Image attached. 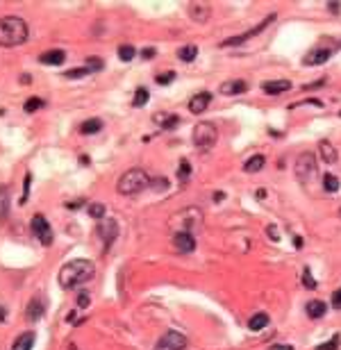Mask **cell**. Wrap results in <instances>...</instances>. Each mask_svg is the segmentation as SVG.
<instances>
[{"label":"cell","mask_w":341,"mask_h":350,"mask_svg":"<svg viewBox=\"0 0 341 350\" xmlns=\"http://www.w3.org/2000/svg\"><path fill=\"white\" fill-rule=\"evenodd\" d=\"M94 275H96V266L91 259H71L60 269L57 282H60L62 289H75V286L94 280Z\"/></svg>","instance_id":"6da1fadb"},{"label":"cell","mask_w":341,"mask_h":350,"mask_svg":"<svg viewBox=\"0 0 341 350\" xmlns=\"http://www.w3.org/2000/svg\"><path fill=\"white\" fill-rule=\"evenodd\" d=\"M27 41V25L18 16H5L0 18V46L3 48H16Z\"/></svg>","instance_id":"7a4b0ae2"},{"label":"cell","mask_w":341,"mask_h":350,"mask_svg":"<svg viewBox=\"0 0 341 350\" xmlns=\"http://www.w3.org/2000/svg\"><path fill=\"white\" fill-rule=\"evenodd\" d=\"M153 180L148 178V173L144 168H130L119 178V184H116V191L121 196H134V193L144 191V189L150 187Z\"/></svg>","instance_id":"3957f363"},{"label":"cell","mask_w":341,"mask_h":350,"mask_svg":"<svg viewBox=\"0 0 341 350\" xmlns=\"http://www.w3.org/2000/svg\"><path fill=\"white\" fill-rule=\"evenodd\" d=\"M191 139H193V145H196L201 153H207V150H212L214 145H216L218 130H216V125H212V123H198L196 128H193Z\"/></svg>","instance_id":"277c9868"},{"label":"cell","mask_w":341,"mask_h":350,"mask_svg":"<svg viewBox=\"0 0 341 350\" xmlns=\"http://www.w3.org/2000/svg\"><path fill=\"white\" fill-rule=\"evenodd\" d=\"M175 223H178V230L175 232H189V235L196 237V232L203 227V212L198 207H189L182 210L180 214H175Z\"/></svg>","instance_id":"5b68a950"},{"label":"cell","mask_w":341,"mask_h":350,"mask_svg":"<svg viewBox=\"0 0 341 350\" xmlns=\"http://www.w3.org/2000/svg\"><path fill=\"white\" fill-rule=\"evenodd\" d=\"M275 14H269V16H266L264 18V21H262L260 23V25H255V27H252V30H248V32H243V35H239V37H232V39H225V41H223L221 43V46L223 48H230V46H239V43H246L248 41V39H252V37H255V35H260V32H264L266 30V27H269L271 25V23L273 21H275Z\"/></svg>","instance_id":"8992f818"},{"label":"cell","mask_w":341,"mask_h":350,"mask_svg":"<svg viewBox=\"0 0 341 350\" xmlns=\"http://www.w3.org/2000/svg\"><path fill=\"white\" fill-rule=\"evenodd\" d=\"M187 348V337L182 332H175V330H168L157 343H155L153 350H184Z\"/></svg>","instance_id":"52a82bcc"},{"label":"cell","mask_w":341,"mask_h":350,"mask_svg":"<svg viewBox=\"0 0 341 350\" xmlns=\"http://www.w3.org/2000/svg\"><path fill=\"white\" fill-rule=\"evenodd\" d=\"M316 171V159L311 153H303L298 155V159H296V178L300 180V182H307V180L314 175Z\"/></svg>","instance_id":"ba28073f"},{"label":"cell","mask_w":341,"mask_h":350,"mask_svg":"<svg viewBox=\"0 0 341 350\" xmlns=\"http://www.w3.org/2000/svg\"><path fill=\"white\" fill-rule=\"evenodd\" d=\"M32 232L39 237V241H41L43 246L52 244V227H50V223L46 221L43 214H37V216L32 218Z\"/></svg>","instance_id":"9c48e42d"},{"label":"cell","mask_w":341,"mask_h":350,"mask_svg":"<svg viewBox=\"0 0 341 350\" xmlns=\"http://www.w3.org/2000/svg\"><path fill=\"white\" fill-rule=\"evenodd\" d=\"M173 246L178 248L180 252L189 255V252L196 250V237L189 235V232H173Z\"/></svg>","instance_id":"30bf717a"},{"label":"cell","mask_w":341,"mask_h":350,"mask_svg":"<svg viewBox=\"0 0 341 350\" xmlns=\"http://www.w3.org/2000/svg\"><path fill=\"white\" fill-rule=\"evenodd\" d=\"M330 57H332V50H328V48H316V50H311L309 55L303 57V64L305 66H321V64H325Z\"/></svg>","instance_id":"8fae6325"},{"label":"cell","mask_w":341,"mask_h":350,"mask_svg":"<svg viewBox=\"0 0 341 350\" xmlns=\"http://www.w3.org/2000/svg\"><path fill=\"white\" fill-rule=\"evenodd\" d=\"M209 103H212V94H209V91H201V94H196L189 100V111H191V114H203L209 107Z\"/></svg>","instance_id":"7c38bea8"},{"label":"cell","mask_w":341,"mask_h":350,"mask_svg":"<svg viewBox=\"0 0 341 350\" xmlns=\"http://www.w3.org/2000/svg\"><path fill=\"white\" fill-rule=\"evenodd\" d=\"M291 89V82L289 80H266L262 82V91L269 96H280L285 94V91Z\"/></svg>","instance_id":"4fadbf2b"},{"label":"cell","mask_w":341,"mask_h":350,"mask_svg":"<svg viewBox=\"0 0 341 350\" xmlns=\"http://www.w3.org/2000/svg\"><path fill=\"white\" fill-rule=\"evenodd\" d=\"M218 91H221L223 96H241L248 91V84L243 80H228V82H223Z\"/></svg>","instance_id":"5bb4252c"},{"label":"cell","mask_w":341,"mask_h":350,"mask_svg":"<svg viewBox=\"0 0 341 350\" xmlns=\"http://www.w3.org/2000/svg\"><path fill=\"white\" fill-rule=\"evenodd\" d=\"M100 232L105 235V237H102V239H105V246H109L111 241H114L116 237H119V225H116L114 218H102V223H100Z\"/></svg>","instance_id":"9a60e30c"},{"label":"cell","mask_w":341,"mask_h":350,"mask_svg":"<svg viewBox=\"0 0 341 350\" xmlns=\"http://www.w3.org/2000/svg\"><path fill=\"white\" fill-rule=\"evenodd\" d=\"M319 155H321V159H323V164H337V157H339L337 148H334L328 139H323L319 143Z\"/></svg>","instance_id":"2e32d148"},{"label":"cell","mask_w":341,"mask_h":350,"mask_svg":"<svg viewBox=\"0 0 341 350\" xmlns=\"http://www.w3.org/2000/svg\"><path fill=\"white\" fill-rule=\"evenodd\" d=\"M64 60H66V52L60 50V48L48 50V52H43V55L39 57V62H41V64H48V66H60V64H64Z\"/></svg>","instance_id":"e0dca14e"},{"label":"cell","mask_w":341,"mask_h":350,"mask_svg":"<svg viewBox=\"0 0 341 350\" xmlns=\"http://www.w3.org/2000/svg\"><path fill=\"white\" fill-rule=\"evenodd\" d=\"M305 312L309 318H323L325 312H328V305L323 303V300H309V303L305 305Z\"/></svg>","instance_id":"ac0fdd59"},{"label":"cell","mask_w":341,"mask_h":350,"mask_svg":"<svg viewBox=\"0 0 341 350\" xmlns=\"http://www.w3.org/2000/svg\"><path fill=\"white\" fill-rule=\"evenodd\" d=\"M266 325H269V314H264V312H257L248 318V328H250L252 332H262Z\"/></svg>","instance_id":"d6986e66"},{"label":"cell","mask_w":341,"mask_h":350,"mask_svg":"<svg viewBox=\"0 0 341 350\" xmlns=\"http://www.w3.org/2000/svg\"><path fill=\"white\" fill-rule=\"evenodd\" d=\"M266 164V157L264 155H255V157H248L246 164H243V171L246 173H260Z\"/></svg>","instance_id":"ffe728a7"},{"label":"cell","mask_w":341,"mask_h":350,"mask_svg":"<svg viewBox=\"0 0 341 350\" xmlns=\"http://www.w3.org/2000/svg\"><path fill=\"white\" fill-rule=\"evenodd\" d=\"M153 121H155V123H159V128H164V130H173L175 125L180 123V116H175V114H170V116H166V114H155V116H153Z\"/></svg>","instance_id":"44dd1931"},{"label":"cell","mask_w":341,"mask_h":350,"mask_svg":"<svg viewBox=\"0 0 341 350\" xmlns=\"http://www.w3.org/2000/svg\"><path fill=\"white\" fill-rule=\"evenodd\" d=\"M32 346H34V332H23L21 337L14 341L12 350H32Z\"/></svg>","instance_id":"7402d4cb"},{"label":"cell","mask_w":341,"mask_h":350,"mask_svg":"<svg viewBox=\"0 0 341 350\" xmlns=\"http://www.w3.org/2000/svg\"><path fill=\"white\" fill-rule=\"evenodd\" d=\"M102 130V121L100 119H89L80 125V132L82 134H98Z\"/></svg>","instance_id":"603a6c76"},{"label":"cell","mask_w":341,"mask_h":350,"mask_svg":"<svg viewBox=\"0 0 341 350\" xmlns=\"http://www.w3.org/2000/svg\"><path fill=\"white\" fill-rule=\"evenodd\" d=\"M41 314H43V300L41 298H32L30 305H27V318L37 320Z\"/></svg>","instance_id":"cb8c5ba5"},{"label":"cell","mask_w":341,"mask_h":350,"mask_svg":"<svg viewBox=\"0 0 341 350\" xmlns=\"http://www.w3.org/2000/svg\"><path fill=\"white\" fill-rule=\"evenodd\" d=\"M9 214V189L0 187V218H7Z\"/></svg>","instance_id":"d4e9b609"},{"label":"cell","mask_w":341,"mask_h":350,"mask_svg":"<svg viewBox=\"0 0 341 350\" xmlns=\"http://www.w3.org/2000/svg\"><path fill=\"white\" fill-rule=\"evenodd\" d=\"M323 189H325V191H330V193L339 191V178H337V175L325 173L323 175Z\"/></svg>","instance_id":"484cf974"},{"label":"cell","mask_w":341,"mask_h":350,"mask_svg":"<svg viewBox=\"0 0 341 350\" xmlns=\"http://www.w3.org/2000/svg\"><path fill=\"white\" fill-rule=\"evenodd\" d=\"M196 55H198V48L196 46H182L178 50V57L182 62H193V60H196Z\"/></svg>","instance_id":"4316f807"},{"label":"cell","mask_w":341,"mask_h":350,"mask_svg":"<svg viewBox=\"0 0 341 350\" xmlns=\"http://www.w3.org/2000/svg\"><path fill=\"white\" fill-rule=\"evenodd\" d=\"M87 212H89L91 218H98V221L105 218V205H100V202H91V205L87 207Z\"/></svg>","instance_id":"83f0119b"},{"label":"cell","mask_w":341,"mask_h":350,"mask_svg":"<svg viewBox=\"0 0 341 350\" xmlns=\"http://www.w3.org/2000/svg\"><path fill=\"white\" fill-rule=\"evenodd\" d=\"M189 12H191V16H193V21H201V23H205L207 21V14H209V9L207 7H198V5H191L189 7Z\"/></svg>","instance_id":"f1b7e54d"},{"label":"cell","mask_w":341,"mask_h":350,"mask_svg":"<svg viewBox=\"0 0 341 350\" xmlns=\"http://www.w3.org/2000/svg\"><path fill=\"white\" fill-rule=\"evenodd\" d=\"M148 98H150V96H148V89H144V86H141V89H136L132 105H134V107H141V105L148 103Z\"/></svg>","instance_id":"f546056e"},{"label":"cell","mask_w":341,"mask_h":350,"mask_svg":"<svg viewBox=\"0 0 341 350\" xmlns=\"http://www.w3.org/2000/svg\"><path fill=\"white\" fill-rule=\"evenodd\" d=\"M134 55H136L134 46H121V48H119V60H121V62H130Z\"/></svg>","instance_id":"4dcf8cb0"},{"label":"cell","mask_w":341,"mask_h":350,"mask_svg":"<svg viewBox=\"0 0 341 350\" xmlns=\"http://www.w3.org/2000/svg\"><path fill=\"white\" fill-rule=\"evenodd\" d=\"M339 343H341V337H339V334H334V337L330 339V341H325V343H321V346H316V350H337Z\"/></svg>","instance_id":"1f68e13d"},{"label":"cell","mask_w":341,"mask_h":350,"mask_svg":"<svg viewBox=\"0 0 341 350\" xmlns=\"http://www.w3.org/2000/svg\"><path fill=\"white\" fill-rule=\"evenodd\" d=\"M89 69L87 66H82V69H71V71H66L64 75L68 77V80H77V77H84V75H89Z\"/></svg>","instance_id":"d6a6232c"},{"label":"cell","mask_w":341,"mask_h":350,"mask_svg":"<svg viewBox=\"0 0 341 350\" xmlns=\"http://www.w3.org/2000/svg\"><path fill=\"white\" fill-rule=\"evenodd\" d=\"M30 182H32V175L30 173H25V180H23V196H21V205H25L27 202V191H30Z\"/></svg>","instance_id":"836d02e7"},{"label":"cell","mask_w":341,"mask_h":350,"mask_svg":"<svg viewBox=\"0 0 341 350\" xmlns=\"http://www.w3.org/2000/svg\"><path fill=\"white\" fill-rule=\"evenodd\" d=\"M43 105H46V103H43L41 98H30L25 103V111H27V114H32V111H37L39 107H43Z\"/></svg>","instance_id":"e575fe53"},{"label":"cell","mask_w":341,"mask_h":350,"mask_svg":"<svg viewBox=\"0 0 341 350\" xmlns=\"http://www.w3.org/2000/svg\"><path fill=\"white\" fill-rule=\"evenodd\" d=\"M173 80H175V73H173V71H166L164 75H157V77H155V82H157V84H170Z\"/></svg>","instance_id":"d590c367"},{"label":"cell","mask_w":341,"mask_h":350,"mask_svg":"<svg viewBox=\"0 0 341 350\" xmlns=\"http://www.w3.org/2000/svg\"><path fill=\"white\" fill-rule=\"evenodd\" d=\"M150 187H153L155 191H166V189H168V180H166V178L153 180V182H150Z\"/></svg>","instance_id":"8d00e7d4"},{"label":"cell","mask_w":341,"mask_h":350,"mask_svg":"<svg viewBox=\"0 0 341 350\" xmlns=\"http://www.w3.org/2000/svg\"><path fill=\"white\" fill-rule=\"evenodd\" d=\"M303 284L307 286V289H316V280L311 278V271L309 269L303 271Z\"/></svg>","instance_id":"74e56055"},{"label":"cell","mask_w":341,"mask_h":350,"mask_svg":"<svg viewBox=\"0 0 341 350\" xmlns=\"http://www.w3.org/2000/svg\"><path fill=\"white\" fill-rule=\"evenodd\" d=\"M189 173H191V166H189L187 159H182V162H180V173H178V178H180V180H184Z\"/></svg>","instance_id":"f35d334b"},{"label":"cell","mask_w":341,"mask_h":350,"mask_svg":"<svg viewBox=\"0 0 341 350\" xmlns=\"http://www.w3.org/2000/svg\"><path fill=\"white\" fill-rule=\"evenodd\" d=\"M84 66H87V69H89L91 73H96V71H100V69H102V62H100V60H87V64H84Z\"/></svg>","instance_id":"ab89813d"},{"label":"cell","mask_w":341,"mask_h":350,"mask_svg":"<svg viewBox=\"0 0 341 350\" xmlns=\"http://www.w3.org/2000/svg\"><path fill=\"white\" fill-rule=\"evenodd\" d=\"M89 294H84V291H82V294H80V298H77V307H80V309H84L87 307V305H89Z\"/></svg>","instance_id":"60d3db41"},{"label":"cell","mask_w":341,"mask_h":350,"mask_svg":"<svg viewBox=\"0 0 341 350\" xmlns=\"http://www.w3.org/2000/svg\"><path fill=\"white\" fill-rule=\"evenodd\" d=\"M332 305H334V309H341V289H337L332 294Z\"/></svg>","instance_id":"b9f144b4"},{"label":"cell","mask_w":341,"mask_h":350,"mask_svg":"<svg viewBox=\"0 0 341 350\" xmlns=\"http://www.w3.org/2000/svg\"><path fill=\"white\" fill-rule=\"evenodd\" d=\"M266 235H271V241H280V237H277L275 225H269V227H266Z\"/></svg>","instance_id":"7bdbcfd3"},{"label":"cell","mask_w":341,"mask_h":350,"mask_svg":"<svg viewBox=\"0 0 341 350\" xmlns=\"http://www.w3.org/2000/svg\"><path fill=\"white\" fill-rule=\"evenodd\" d=\"M141 57H144V60H153V57H155V48H146V50H141Z\"/></svg>","instance_id":"ee69618b"},{"label":"cell","mask_w":341,"mask_h":350,"mask_svg":"<svg viewBox=\"0 0 341 350\" xmlns=\"http://www.w3.org/2000/svg\"><path fill=\"white\" fill-rule=\"evenodd\" d=\"M269 350H294V346H289V343H275V346H271Z\"/></svg>","instance_id":"f6af8a7d"},{"label":"cell","mask_w":341,"mask_h":350,"mask_svg":"<svg viewBox=\"0 0 341 350\" xmlns=\"http://www.w3.org/2000/svg\"><path fill=\"white\" fill-rule=\"evenodd\" d=\"M294 246L300 248V246H303V239H300V237H296V239H294Z\"/></svg>","instance_id":"bcb514c9"},{"label":"cell","mask_w":341,"mask_h":350,"mask_svg":"<svg viewBox=\"0 0 341 350\" xmlns=\"http://www.w3.org/2000/svg\"><path fill=\"white\" fill-rule=\"evenodd\" d=\"M339 216H341V212H339Z\"/></svg>","instance_id":"7dc6e473"}]
</instances>
